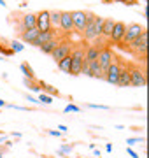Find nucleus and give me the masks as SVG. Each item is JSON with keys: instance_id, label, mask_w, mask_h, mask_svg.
<instances>
[{"instance_id": "nucleus-1", "label": "nucleus", "mask_w": 149, "mask_h": 158, "mask_svg": "<svg viewBox=\"0 0 149 158\" xmlns=\"http://www.w3.org/2000/svg\"><path fill=\"white\" fill-rule=\"evenodd\" d=\"M9 21L14 23L18 35L26 32L30 28H35L37 25V12H23V11H16L9 14Z\"/></svg>"}, {"instance_id": "nucleus-2", "label": "nucleus", "mask_w": 149, "mask_h": 158, "mask_svg": "<svg viewBox=\"0 0 149 158\" xmlns=\"http://www.w3.org/2000/svg\"><path fill=\"white\" fill-rule=\"evenodd\" d=\"M119 49L132 53L137 60H142V63H146V53H147V30H144L137 39H133L132 42H128L125 46H118Z\"/></svg>"}, {"instance_id": "nucleus-3", "label": "nucleus", "mask_w": 149, "mask_h": 158, "mask_svg": "<svg viewBox=\"0 0 149 158\" xmlns=\"http://www.w3.org/2000/svg\"><path fill=\"white\" fill-rule=\"evenodd\" d=\"M88 42L83 40L79 44L74 46V49L70 53V58H72V65H70V76H81V69L84 65V53H86Z\"/></svg>"}, {"instance_id": "nucleus-4", "label": "nucleus", "mask_w": 149, "mask_h": 158, "mask_svg": "<svg viewBox=\"0 0 149 158\" xmlns=\"http://www.w3.org/2000/svg\"><path fill=\"white\" fill-rule=\"evenodd\" d=\"M128 72H130V86H139L144 88L147 79H146V63H135V62H126Z\"/></svg>"}, {"instance_id": "nucleus-5", "label": "nucleus", "mask_w": 149, "mask_h": 158, "mask_svg": "<svg viewBox=\"0 0 149 158\" xmlns=\"http://www.w3.org/2000/svg\"><path fill=\"white\" fill-rule=\"evenodd\" d=\"M125 58L119 56V55H112V62L107 69H105V72H103V81H107L109 85H116L118 83V77H119V70L121 67L125 65Z\"/></svg>"}, {"instance_id": "nucleus-6", "label": "nucleus", "mask_w": 149, "mask_h": 158, "mask_svg": "<svg viewBox=\"0 0 149 158\" xmlns=\"http://www.w3.org/2000/svg\"><path fill=\"white\" fill-rule=\"evenodd\" d=\"M74 46H75V42L70 37H62V40L58 42V46L54 48V51H53L49 56L54 60V62H60L62 58H65V56H69L70 53H72V49H74Z\"/></svg>"}, {"instance_id": "nucleus-7", "label": "nucleus", "mask_w": 149, "mask_h": 158, "mask_svg": "<svg viewBox=\"0 0 149 158\" xmlns=\"http://www.w3.org/2000/svg\"><path fill=\"white\" fill-rule=\"evenodd\" d=\"M86 27H84V32H83V40H86V42H93V40L98 37V34H97V28H95V12H91V11H86Z\"/></svg>"}, {"instance_id": "nucleus-8", "label": "nucleus", "mask_w": 149, "mask_h": 158, "mask_svg": "<svg viewBox=\"0 0 149 158\" xmlns=\"http://www.w3.org/2000/svg\"><path fill=\"white\" fill-rule=\"evenodd\" d=\"M144 30H146V27H142V25H139V23H130V25L126 27V32H125L123 40L118 42L116 46H125V44H128V42H132L133 39H137L139 35L142 34Z\"/></svg>"}, {"instance_id": "nucleus-9", "label": "nucleus", "mask_w": 149, "mask_h": 158, "mask_svg": "<svg viewBox=\"0 0 149 158\" xmlns=\"http://www.w3.org/2000/svg\"><path fill=\"white\" fill-rule=\"evenodd\" d=\"M70 16H72V25H74V32L75 34L83 35L84 32V27H86V11H70Z\"/></svg>"}, {"instance_id": "nucleus-10", "label": "nucleus", "mask_w": 149, "mask_h": 158, "mask_svg": "<svg viewBox=\"0 0 149 158\" xmlns=\"http://www.w3.org/2000/svg\"><path fill=\"white\" fill-rule=\"evenodd\" d=\"M60 30H62V34H65L67 37L72 35V32H74V25H72L70 11H60Z\"/></svg>"}, {"instance_id": "nucleus-11", "label": "nucleus", "mask_w": 149, "mask_h": 158, "mask_svg": "<svg viewBox=\"0 0 149 158\" xmlns=\"http://www.w3.org/2000/svg\"><path fill=\"white\" fill-rule=\"evenodd\" d=\"M35 28L39 32H51V21H49V11H39L37 12V25Z\"/></svg>"}, {"instance_id": "nucleus-12", "label": "nucleus", "mask_w": 149, "mask_h": 158, "mask_svg": "<svg viewBox=\"0 0 149 158\" xmlns=\"http://www.w3.org/2000/svg\"><path fill=\"white\" fill-rule=\"evenodd\" d=\"M112 55H114V51H112V48H111V46L102 48V49H100V53H98V63H100V67H102L103 72H105V69L109 67L111 62H112Z\"/></svg>"}, {"instance_id": "nucleus-13", "label": "nucleus", "mask_w": 149, "mask_h": 158, "mask_svg": "<svg viewBox=\"0 0 149 158\" xmlns=\"http://www.w3.org/2000/svg\"><path fill=\"white\" fill-rule=\"evenodd\" d=\"M125 32H126V25H125V23H123V21H116L114 23V28H112V34H111V37H109V40L112 42V46H116L118 42L123 40Z\"/></svg>"}, {"instance_id": "nucleus-14", "label": "nucleus", "mask_w": 149, "mask_h": 158, "mask_svg": "<svg viewBox=\"0 0 149 158\" xmlns=\"http://www.w3.org/2000/svg\"><path fill=\"white\" fill-rule=\"evenodd\" d=\"M62 37H67V35H65V34H62V32H60V34H56V35H54V37H53V39H49V40H47V42H44V44H42V46H40V48H39V49L42 51L44 55H51L53 51H54V48H56V46H58V42L62 40Z\"/></svg>"}, {"instance_id": "nucleus-15", "label": "nucleus", "mask_w": 149, "mask_h": 158, "mask_svg": "<svg viewBox=\"0 0 149 158\" xmlns=\"http://www.w3.org/2000/svg\"><path fill=\"white\" fill-rule=\"evenodd\" d=\"M116 85L121 86V88H126V86H130V72H128L126 62H125V65L121 67V70H119V77H118V83H116Z\"/></svg>"}, {"instance_id": "nucleus-16", "label": "nucleus", "mask_w": 149, "mask_h": 158, "mask_svg": "<svg viewBox=\"0 0 149 158\" xmlns=\"http://www.w3.org/2000/svg\"><path fill=\"white\" fill-rule=\"evenodd\" d=\"M98 53H100V49H98L97 46L88 44L86 53H84V63H91L95 60H98Z\"/></svg>"}, {"instance_id": "nucleus-17", "label": "nucleus", "mask_w": 149, "mask_h": 158, "mask_svg": "<svg viewBox=\"0 0 149 158\" xmlns=\"http://www.w3.org/2000/svg\"><path fill=\"white\" fill-rule=\"evenodd\" d=\"M54 35H56V34H54L53 30H51V32H39V35L35 37V40L32 42V46H35V48H40L44 42H47L49 39H53Z\"/></svg>"}, {"instance_id": "nucleus-18", "label": "nucleus", "mask_w": 149, "mask_h": 158, "mask_svg": "<svg viewBox=\"0 0 149 158\" xmlns=\"http://www.w3.org/2000/svg\"><path fill=\"white\" fill-rule=\"evenodd\" d=\"M114 19L112 18H103V25H102V34L100 37H105V39H109L111 34H112V28H114Z\"/></svg>"}, {"instance_id": "nucleus-19", "label": "nucleus", "mask_w": 149, "mask_h": 158, "mask_svg": "<svg viewBox=\"0 0 149 158\" xmlns=\"http://www.w3.org/2000/svg\"><path fill=\"white\" fill-rule=\"evenodd\" d=\"M39 83V90H42V93H47L49 97H62V93L54 88V86H51V85H47L46 81H37Z\"/></svg>"}, {"instance_id": "nucleus-20", "label": "nucleus", "mask_w": 149, "mask_h": 158, "mask_svg": "<svg viewBox=\"0 0 149 158\" xmlns=\"http://www.w3.org/2000/svg\"><path fill=\"white\" fill-rule=\"evenodd\" d=\"M37 35H39V30H37V28H30V30H26V32H23V34H19V39L23 40V42L32 44Z\"/></svg>"}, {"instance_id": "nucleus-21", "label": "nucleus", "mask_w": 149, "mask_h": 158, "mask_svg": "<svg viewBox=\"0 0 149 158\" xmlns=\"http://www.w3.org/2000/svg\"><path fill=\"white\" fill-rule=\"evenodd\" d=\"M90 72H91V77H97V79H103V70L100 67V63L98 60L90 63Z\"/></svg>"}, {"instance_id": "nucleus-22", "label": "nucleus", "mask_w": 149, "mask_h": 158, "mask_svg": "<svg viewBox=\"0 0 149 158\" xmlns=\"http://www.w3.org/2000/svg\"><path fill=\"white\" fill-rule=\"evenodd\" d=\"M56 65H58V69H60L62 72L70 74V65H72V58H70V55H69V56H65V58H62Z\"/></svg>"}, {"instance_id": "nucleus-23", "label": "nucleus", "mask_w": 149, "mask_h": 158, "mask_svg": "<svg viewBox=\"0 0 149 158\" xmlns=\"http://www.w3.org/2000/svg\"><path fill=\"white\" fill-rule=\"evenodd\" d=\"M49 21L53 32L56 34V28H60V11H49Z\"/></svg>"}, {"instance_id": "nucleus-24", "label": "nucleus", "mask_w": 149, "mask_h": 158, "mask_svg": "<svg viewBox=\"0 0 149 158\" xmlns=\"http://www.w3.org/2000/svg\"><path fill=\"white\" fill-rule=\"evenodd\" d=\"M19 69L23 70V74H25V79H37V77H35V72H34V69L30 67V63H28V62H23L21 65H19Z\"/></svg>"}, {"instance_id": "nucleus-25", "label": "nucleus", "mask_w": 149, "mask_h": 158, "mask_svg": "<svg viewBox=\"0 0 149 158\" xmlns=\"http://www.w3.org/2000/svg\"><path fill=\"white\" fill-rule=\"evenodd\" d=\"M0 55H4V56H12L14 55V51L6 46V40L4 39H0Z\"/></svg>"}, {"instance_id": "nucleus-26", "label": "nucleus", "mask_w": 149, "mask_h": 158, "mask_svg": "<svg viewBox=\"0 0 149 158\" xmlns=\"http://www.w3.org/2000/svg\"><path fill=\"white\" fill-rule=\"evenodd\" d=\"M9 46H11V49L14 51V53L23 51V46H21V42H18V40H12V42H9Z\"/></svg>"}, {"instance_id": "nucleus-27", "label": "nucleus", "mask_w": 149, "mask_h": 158, "mask_svg": "<svg viewBox=\"0 0 149 158\" xmlns=\"http://www.w3.org/2000/svg\"><path fill=\"white\" fill-rule=\"evenodd\" d=\"M39 102H42V104H51L53 98L49 95H46V93H40V95H39Z\"/></svg>"}, {"instance_id": "nucleus-28", "label": "nucleus", "mask_w": 149, "mask_h": 158, "mask_svg": "<svg viewBox=\"0 0 149 158\" xmlns=\"http://www.w3.org/2000/svg\"><path fill=\"white\" fill-rule=\"evenodd\" d=\"M81 109L77 107V106H74V104H69L67 107H65V113H79Z\"/></svg>"}, {"instance_id": "nucleus-29", "label": "nucleus", "mask_w": 149, "mask_h": 158, "mask_svg": "<svg viewBox=\"0 0 149 158\" xmlns=\"http://www.w3.org/2000/svg\"><path fill=\"white\" fill-rule=\"evenodd\" d=\"M116 2H123L125 6H137L139 0H116Z\"/></svg>"}, {"instance_id": "nucleus-30", "label": "nucleus", "mask_w": 149, "mask_h": 158, "mask_svg": "<svg viewBox=\"0 0 149 158\" xmlns=\"http://www.w3.org/2000/svg\"><path fill=\"white\" fill-rule=\"evenodd\" d=\"M70 151H72V146L69 144V146H63L58 153H60V155H67V153H70Z\"/></svg>"}, {"instance_id": "nucleus-31", "label": "nucleus", "mask_w": 149, "mask_h": 158, "mask_svg": "<svg viewBox=\"0 0 149 158\" xmlns=\"http://www.w3.org/2000/svg\"><path fill=\"white\" fill-rule=\"evenodd\" d=\"M144 139H140V137H137V139H128V144H135V142H142Z\"/></svg>"}, {"instance_id": "nucleus-32", "label": "nucleus", "mask_w": 149, "mask_h": 158, "mask_svg": "<svg viewBox=\"0 0 149 158\" xmlns=\"http://www.w3.org/2000/svg\"><path fill=\"white\" fill-rule=\"evenodd\" d=\"M49 134L51 135H62V132H58V130H49Z\"/></svg>"}, {"instance_id": "nucleus-33", "label": "nucleus", "mask_w": 149, "mask_h": 158, "mask_svg": "<svg viewBox=\"0 0 149 158\" xmlns=\"http://www.w3.org/2000/svg\"><path fill=\"white\" fill-rule=\"evenodd\" d=\"M128 153H130V155H132L133 158H139V155H137L135 151H133V149H130V148H128Z\"/></svg>"}, {"instance_id": "nucleus-34", "label": "nucleus", "mask_w": 149, "mask_h": 158, "mask_svg": "<svg viewBox=\"0 0 149 158\" xmlns=\"http://www.w3.org/2000/svg\"><path fill=\"white\" fill-rule=\"evenodd\" d=\"M114 0H102V4H112Z\"/></svg>"}, {"instance_id": "nucleus-35", "label": "nucleus", "mask_w": 149, "mask_h": 158, "mask_svg": "<svg viewBox=\"0 0 149 158\" xmlns=\"http://www.w3.org/2000/svg\"><path fill=\"white\" fill-rule=\"evenodd\" d=\"M2 155H4V153H2V151H0V158H2Z\"/></svg>"}, {"instance_id": "nucleus-36", "label": "nucleus", "mask_w": 149, "mask_h": 158, "mask_svg": "<svg viewBox=\"0 0 149 158\" xmlns=\"http://www.w3.org/2000/svg\"><path fill=\"white\" fill-rule=\"evenodd\" d=\"M0 60H2V58H0Z\"/></svg>"}]
</instances>
